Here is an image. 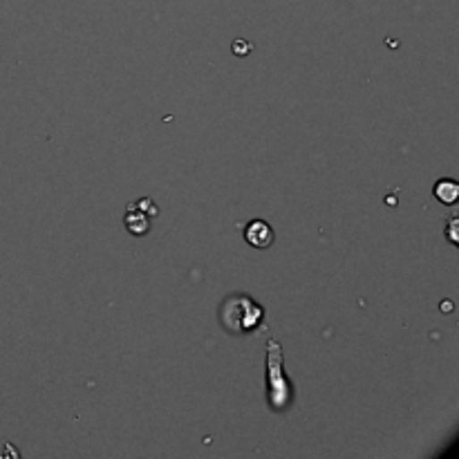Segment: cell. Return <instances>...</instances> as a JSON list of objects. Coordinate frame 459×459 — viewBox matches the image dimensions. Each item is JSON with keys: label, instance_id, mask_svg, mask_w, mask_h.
Returning a JSON list of instances; mask_svg holds the SVG:
<instances>
[{"label": "cell", "instance_id": "cell-1", "mask_svg": "<svg viewBox=\"0 0 459 459\" xmlns=\"http://www.w3.org/2000/svg\"><path fill=\"white\" fill-rule=\"evenodd\" d=\"M267 401H269L271 410L276 412H285L292 408L293 399H296V390H293L292 378L285 372V354L278 341L269 338L267 341Z\"/></svg>", "mask_w": 459, "mask_h": 459}, {"label": "cell", "instance_id": "cell-2", "mask_svg": "<svg viewBox=\"0 0 459 459\" xmlns=\"http://www.w3.org/2000/svg\"><path fill=\"white\" fill-rule=\"evenodd\" d=\"M220 323L231 334H251L265 323V307L251 296H231L222 302Z\"/></svg>", "mask_w": 459, "mask_h": 459}, {"label": "cell", "instance_id": "cell-3", "mask_svg": "<svg viewBox=\"0 0 459 459\" xmlns=\"http://www.w3.org/2000/svg\"><path fill=\"white\" fill-rule=\"evenodd\" d=\"M157 216H159L157 204H155L150 198H141L126 207V213H123V226H126L131 235L141 238V235L149 234L150 225H153V220Z\"/></svg>", "mask_w": 459, "mask_h": 459}, {"label": "cell", "instance_id": "cell-4", "mask_svg": "<svg viewBox=\"0 0 459 459\" xmlns=\"http://www.w3.org/2000/svg\"><path fill=\"white\" fill-rule=\"evenodd\" d=\"M242 235L253 249H269L271 244H274V238H276L274 229H271L269 222H265V220L247 222L242 229Z\"/></svg>", "mask_w": 459, "mask_h": 459}, {"label": "cell", "instance_id": "cell-5", "mask_svg": "<svg viewBox=\"0 0 459 459\" xmlns=\"http://www.w3.org/2000/svg\"><path fill=\"white\" fill-rule=\"evenodd\" d=\"M432 195H435V200H439L441 204H455L459 198V184L455 180H439L435 184V189H432Z\"/></svg>", "mask_w": 459, "mask_h": 459}, {"label": "cell", "instance_id": "cell-6", "mask_svg": "<svg viewBox=\"0 0 459 459\" xmlns=\"http://www.w3.org/2000/svg\"><path fill=\"white\" fill-rule=\"evenodd\" d=\"M457 216L448 217V225H446V238L450 240L453 244H457Z\"/></svg>", "mask_w": 459, "mask_h": 459}]
</instances>
